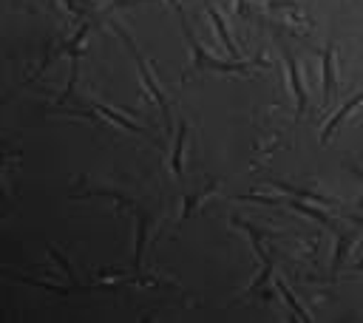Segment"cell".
I'll use <instances>...</instances> for the list:
<instances>
[{
	"instance_id": "7c38bea8",
	"label": "cell",
	"mask_w": 363,
	"mask_h": 323,
	"mask_svg": "<svg viewBox=\"0 0 363 323\" xmlns=\"http://www.w3.org/2000/svg\"><path fill=\"white\" fill-rule=\"evenodd\" d=\"M145 241H147V218L139 215V221H136V244H133V266H136V269H139V264H142Z\"/></svg>"
},
{
	"instance_id": "5bb4252c",
	"label": "cell",
	"mask_w": 363,
	"mask_h": 323,
	"mask_svg": "<svg viewBox=\"0 0 363 323\" xmlns=\"http://www.w3.org/2000/svg\"><path fill=\"white\" fill-rule=\"evenodd\" d=\"M51 258H54V261H57V264H60V266H62V269H65V272H68L71 278H77V272H74V266H71V264H68V261H65V258L60 255V249H51Z\"/></svg>"
},
{
	"instance_id": "ba28073f",
	"label": "cell",
	"mask_w": 363,
	"mask_h": 323,
	"mask_svg": "<svg viewBox=\"0 0 363 323\" xmlns=\"http://www.w3.org/2000/svg\"><path fill=\"white\" fill-rule=\"evenodd\" d=\"M357 105H363V91H357V94H354V96H352V99H349V102H346V105H343L337 113H332V119L323 125L320 142H329V139H332V133H335V128H337V125H340V122H343V119H346V116H349V113H352Z\"/></svg>"
},
{
	"instance_id": "277c9868",
	"label": "cell",
	"mask_w": 363,
	"mask_h": 323,
	"mask_svg": "<svg viewBox=\"0 0 363 323\" xmlns=\"http://www.w3.org/2000/svg\"><path fill=\"white\" fill-rule=\"evenodd\" d=\"M204 11H207V17H210V23H213V31H216L218 42H221L233 57H238V45H235V40H233V34H230V26H227V20L221 17V11H218L210 0H204Z\"/></svg>"
},
{
	"instance_id": "7a4b0ae2",
	"label": "cell",
	"mask_w": 363,
	"mask_h": 323,
	"mask_svg": "<svg viewBox=\"0 0 363 323\" xmlns=\"http://www.w3.org/2000/svg\"><path fill=\"white\" fill-rule=\"evenodd\" d=\"M113 31L119 34V40L125 42V48H128V54L133 57V62H136V71H139V79H142V85H145V91L150 94V99L159 105V110H162V119H164V125L170 128V102H167V96H164V91H162V85L156 82V76L150 74V65H147V60L142 57V51L136 48V42L130 40V34L119 26V23H113Z\"/></svg>"
},
{
	"instance_id": "8992f818",
	"label": "cell",
	"mask_w": 363,
	"mask_h": 323,
	"mask_svg": "<svg viewBox=\"0 0 363 323\" xmlns=\"http://www.w3.org/2000/svg\"><path fill=\"white\" fill-rule=\"evenodd\" d=\"M94 110H96L102 119H108V122L119 125V128H122V130H128V133H142V136H150V130H147V128H142L139 122L128 119L122 110H113L111 105H102V102H96V105H94Z\"/></svg>"
},
{
	"instance_id": "52a82bcc",
	"label": "cell",
	"mask_w": 363,
	"mask_h": 323,
	"mask_svg": "<svg viewBox=\"0 0 363 323\" xmlns=\"http://www.w3.org/2000/svg\"><path fill=\"white\" fill-rule=\"evenodd\" d=\"M184 142H187V122L179 125V130H176V136H173V150H170V170H173L176 178H182V173H184V162H182V156H184Z\"/></svg>"
},
{
	"instance_id": "2e32d148",
	"label": "cell",
	"mask_w": 363,
	"mask_h": 323,
	"mask_svg": "<svg viewBox=\"0 0 363 323\" xmlns=\"http://www.w3.org/2000/svg\"><path fill=\"white\" fill-rule=\"evenodd\" d=\"M48 3H51V6H54V3H57V0H48Z\"/></svg>"
},
{
	"instance_id": "8fae6325",
	"label": "cell",
	"mask_w": 363,
	"mask_h": 323,
	"mask_svg": "<svg viewBox=\"0 0 363 323\" xmlns=\"http://www.w3.org/2000/svg\"><path fill=\"white\" fill-rule=\"evenodd\" d=\"M272 187H278L284 196H295V198H303V201H318V204H326V198L320 193H309V190H301V187H292L286 181H272Z\"/></svg>"
},
{
	"instance_id": "9a60e30c",
	"label": "cell",
	"mask_w": 363,
	"mask_h": 323,
	"mask_svg": "<svg viewBox=\"0 0 363 323\" xmlns=\"http://www.w3.org/2000/svg\"><path fill=\"white\" fill-rule=\"evenodd\" d=\"M167 6H170V8H173L179 17H182V6H179V0H167Z\"/></svg>"
},
{
	"instance_id": "3957f363",
	"label": "cell",
	"mask_w": 363,
	"mask_h": 323,
	"mask_svg": "<svg viewBox=\"0 0 363 323\" xmlns=\"http://www.w3.org/2000/svg\"><path fill=\"white\" fill-rule=\"evenodd\" d=\"M281 57H284V68H286V85H289V94L295 99V119H301L306 113V105H309V94H306V85L301 76V62L286 48L281 51Z\"/></svg>"
},
{
	"instance_id": "5b68a950",
	"label": "cell",
	"mask_w": 363,
	"mask_h": 323,
	"mask_svg": "<svg viewBox=\"0 0 363 323\" xmlns=\"http://www.w3.org/2000/svg\"><path fill=\"white\" fill-rule=\"evenodd\" d=\"M320 88H323V102L329 105L335 96V45L332 42H326L320 57Z\"/></svg>"
},
{
	"instance_id": "9c48e42d",
	"label": "cell",
	"mask_w": 363,
	"mask_h": 323,
	"mask_svg": "<svg viewBox=\"0 0 363 323\" xmlns=\"http://www.w3.org/2000/svg\"><path fill=\"white\" fill-rule=\"evenodd\" d=\"M284 204H286V207H292V210H298V212H303L306 218H315V221H320L323 227H332V215H329V212H323L320 207H309V204H303V198H295V196H289V198H284Z\"/></svg>"
},
{
	"instance_id": "4fadbf2b",
	"label": "cell",
	"mask_w": 363,
	"mask_h": 323,
	"mask_svg": "<svg viewBox=\"0 0 363 323\" xmlns=\"http://www.w3.org/2000/svg\"><path fill=\"white\" fill-rule=\"evenodd\" d=\"M352 244H354V235H337V241H335V258H332V278H335V272H337V266L346 258V249Z\"/></svg>"
},
{
	"instance_id": "6da1fadb",
	"label": "cell",
	"mask_w": 363,
	"mask_h": 323,
	"mask_svg": "<svg viewBox=\"0 0 363 323\" xmlns=\"http://www.w3.org/2000/svg\"><path fill=\"white\" fill-rule=\"evenodd\" d=\"M179 20H182V31H184L187 45H190L193 68H199V71H218V74H250L252 62H244V60H218V57H213V54L204 51V45L196 40V34H193V28L187 26L184 14H182Z\"/></svg>"
},
{
	"instance_id": "30bf717a",
	"label": "cell",
	"mask_w": 363,
	"mask_h": 323,
	"mask_svg": "<svg viewBox=\"0 0 363 323\" xmlns=\"http://www.w3.org/2000/svg\"><path fill=\"white\" fill-rule=\"evenodd\" d=\"M275 286H278V295L284 298V303H286V306H289V309H292V312L298 314V320H303V323H309L312 317H309V312H306V309L301 306V300H298V298L292 295V289H289V286H286V283H284L281 278L275 280Z\"/></svg>"
}]
</instances>
